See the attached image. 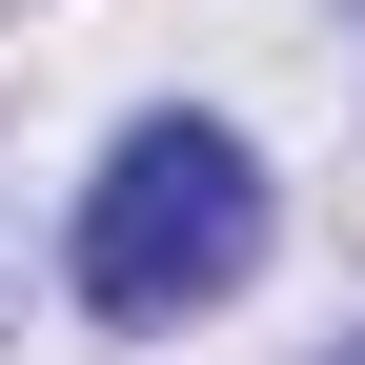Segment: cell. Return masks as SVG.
<instances>
[{"mask_svg":"<svg viewBox=\"0 0 365 365\" xmlns=\"http://www.w3.org/2000/svg\"><path fill=\"white\" fill-rule=\"evenodd\" d=\"M264 264V163L223 122H122V163L81 182V304L102 325H182Z\"/></svg>","mask_w":365,"mask_h":365,"instance_id":"cell-1","label":"cell"}]
</instances>
